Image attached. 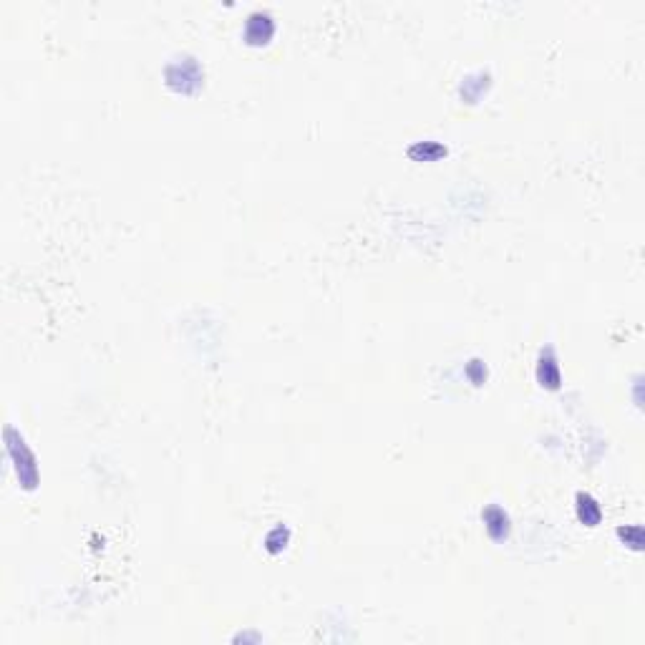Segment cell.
Here are the masks:
<instances>
[{"label":"cell","instance_id":"3","mask_svg":"<svg viewBox=\"0 0 645 645\" xmlns=\"http://www.w3.org/2000/svg\"><path fill=\"white\" fill-rule=\"evenodd\" d=\"M484 522H487V529H489L491 537H504L506 529H509V520H506L504 509H499V506H489L487 512H484Z\"/></svg>","mask_w":645,"mask_h":645},{"label":"cell","instance_id":"4","mask_svg":"<svg viewBox=\"0 0 645 645\" xmlns=\"http://www.w3.org/2000/svg\"><path fill=\"white\" fill-rule=\"evenodd\" d=\"M577 514H580V520L585 522V524H590V527H595L602 517L600 506H597V502H595L590 494H577Z\"/></svg>","mask_w":645,"mask_h":645},{"label":"cell","instance_id":"5","mask_svg":"<svg viewBox=\"0 0 645 645\" xmlns=\"http://www.w3.org/2000/svg\"><path fill=\"white\" fill-rule=\"evenodd\" d=\"M620 537H623V540H631V547H635V550H640V544H643V529H640L638 524L631 529H620Z\"/></svg>","mask_w":645,"mask_h":645},{"label":"cell","instance_id":"1","mask_svg":"<svg viewBox=\"0 0 645 645\" xmlns=\"http://www.w3.org/2000/svg\"><path fill=\"white\" fill-rule=\"evenodd\" d=\"M537 378H540V383L547 386V389H557L560 386V366H557V360H555V353H552L550 348L542 351L540 368H537Z\"/></svg>","mask_w":645,"mask_h":645},{"label":"cell","instance_id":"2","mask_svg":"<svg viewBox=\"0 0 645 645\" xmlns=\"http://www.w3.org/2000/svg\"><path fill=\"white\" fill-rule=\"evenodd\" d=\"M272 33V18L267 13H252L247 21V38L252 43L267 41Z\"/></svg>","mask_w":645,"mask_h":645}]
</instances>
